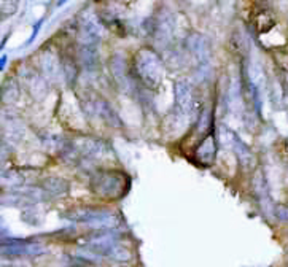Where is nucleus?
Masks as SVG:
<instances>
[{"mask_svg": "<svg viewBox=\"0 0 288 267\" xmlns=\"http://www.w3.org/2000/svg\"><path fill=\"white\" fill-rule=\"evenodd\" d=\"M175 93V107L182 113H188L193 107V88L188 80H179L174 86Z\"/></svg>", "mask_w": 288, "mask_h": 267, "instance_id": "obj_7", "label": "nucleus"}, {"mask_svg": "<svg viewBox=\"0 0 288 267\" xmlns=\"http://www.w3.org/2000/svg\"><path fill=\"white\" fill-rule=\"evenodd\" d=\"M275 26V18L271 12H261L258 16H256V20H255V27H256V31L259 34H266L272 29V27Z\"/></svg>", "mask_w": 288, "mask_h": 267, "instance_id": "obj_16", "label": "nucleus"}, {"mask_svg": "<svg viewBox=\"0 0 288 267\" xmlns=\"http://www.w3.org/2000/svg\"><path fill=\"white\" fill-rule=\"evenodd\" d=\"M80 62L86 70L92 72L97 66V48L96 45H80Z\"/></svg>", "mask_w": 288, "mask_h": 267, "instance_id": "obj_13", "label": "nucleus"}, {"mask_svg": "<svg viewBox=\"0 0 288 267\" xmlns=\"http://www.w3.org/2000/svg\"><path fill=\"white\" fill-rule=\"evenodd\" d=\"M62 73H64V77H66L69 85L75 83V80L78 77V67H77L75 61L70 59V58H64L62 59Z\"/></svg>", "mask_w": 288, "mask_h": 267, "instance_id": "obj_17", "label": "nucleus"}, {"mask_svg": "<svg viewBox=\"0 0 288 267\" xmlns=\"http://www.w3.org/2000/svg\"><path fill=\"white\" fill-rule=\"evenodd\" d=\"M42 69H43V73L46 78L50 80H56L58 77V70H59V62H58V58L54 56L53 53L46 51L42 54Z\"/></svg>", "mask_w": 288, "mask_h": 267, "instance_id": "obj_15", "label": "nucleus"}, {"mask_svg": "<svg viewBox=\"0 0 288 267\" xmlns=\"http://www.w3.org/2000/svg\"><path fill=\"white\" fill-rule=\"evenodd\" d=\"M2 181L7 183L10 186H21L24 183V178L20 172H15V170H7L2 173Z\"/></svg>", "mask_w": 288, "mask_h": 267, "instance_id": "obj_19", "label": "nucleus"}, {"mask_svg": "<svg viewBox=\"0 0 288 267\" xmlns=\"http://www.w3.org/2000/svg\"><path fill=\"white\" fill-rule=\"evenodd\" d=\"M129 188V178L123 172H96L91 178V189L102 199H119Z\"/></svg>", "mask_w": 288, "mask_h": 267, "instance_id": "obj_2", "label": "nucleus"}, {"mask_svg": "<svg viewBox=\"0 0 288 267\" xmlns=\"http://www.w3.org/2000/svg\"><path fill=\"white\" fill-rule=\"evenodd\" d=\"M21 78L27 85V88H29L31 94L35 96L37 99H42L48 94V86H46L45 77H42L40 73H37L35 70H31V69L23 70Z\"/></svg>", "mask_w": 288, "mask_h": 267, "instance_id": "obj_8", "label": "nucleus"}, {"mask_svg": "<svg viewBox=\"0 0 288 267\" xmlns=\"http://www.w3.org/2000/svg\"><path fill=\"white\" fill-rule=\"evenodd\" d=\"M153 32L156 37V42L161 43L163 47H166L171 42L172 34H174V20L169 13H163L158 20L155 21Z\"/></svg>", "mask_w": 288, "mask_h": 267, "instance_id": "obj_9", "label": "nucleus"}, {"mask_svg": "<svg viewBox=\"0 0 288 267\" xmlns=\"http://www.w3.org/2000/svg\"><path fill=\"white\" fill-rule=\"evenodd\" d=\"M274 211H275V216L280 219V221H288V205L278 204Z\"/></svg>", "mask_w": 288, "mask_h": 267, "instance_id": "obj_22", "label": "nucleus"}, {"mask_svg": "<svg viewBox=\"0 0 288 267\" xmlns=\"http://www.w3.org/2000/svg\"><path fill=\"white\" fill-rule=\"evenodd\" d=\"M92 110H94V113L99 115L107 124L113 126V127H121V126H123L121 119H119V116L116 115V112L110 107V104L105 102V100L97 99L96 102L92 104Z\"/></svg>", "mask_w": 288, "mask_h": 267, "instance_id": "obj_12", "label": "nucleus"}, {"mask_svg": "<svg viewBox=\"0 0 288 267\" xmlns=\"http://www.w3.org/2000/svg\"><path fill=\"white\" fill-rule=\"evenodd\" d=\"M4 100L5 102H15V100L20 97V85L15 83L13 80H8L5 81V86H4Z\"/></svg>", "mask_w": 288, "mask_h": 267, "instance_id": "obj_18", "label": "nucleus"}, {"mask_svg": "<svg viewBox=\"0 0 288 267\" xmlns=\"http://www.w3.org/2000/svg\"><path fill=\"white\" fill-rule=\"evenodd\" d=\"M221 142L226 146H229L231 150L236 153V156L239 158V162L244 165V167H248L253 162V156L250 153L248 146L240 140V137L233 132L231 129H228L226 126L221 127Z\"/></svg>", "mask_w": 288, "mask_h": 267, "instance_id": "obj_4", "label": "nucleus"}, {"mask_svg": "<svg viewBox=\"0 0 288 267\" xmlns=\"http://www.w3.org/2000/svg\"><path fill=\"white\" fill-rule=\"evenodd\" d=\"M104 34L100 18L92 12L86 10L81 13L80 27H78V43L80 45H97Z\"/></svg>", "mask_w": 288, "mask_h": 267, "instance_id": "obj_3", "label": "nucleus"}, {"mask_svg": "<svg viewBox=\"0 0 288 267\" xmlns=\"http://www.w3.org/2000/svg\"><path fill=\"white\" fill-rule=\"evenodd\" d=\"M274 61L285 73H288V53L286 51H283V50L274 51Z\"/></svg>", "mask_w": 288, "mask_h": 267, "instance_id": "obj_21", "label": "nucleus"}, {"mask_svg": "<svg viewBox=\"0 0 288 267\" xmlns=\"http://www.w3.org/2000/svg\"><path fill=\"white\" fill-rule=\"evenodd\" d=\"M115 2L121 4V5H129V4H132V2H137V0H115Z\"/></svg>", "mask_w": 288, "mask_h": 267, "instance_id": "obj_23", "label": "nucleus"}, {"mask_svg": "<svg viewBox=\"0 0 288 267\" xmlns=\"http://www.w3.org/2000/svg\"><path fill=\"white\" fill-rule=\"evenodd\" d=\"M77 150L80 153H83L88 158H102L105 153H107V145L100 140H94V139H81L80 143L77 145Z\"/></svg>", "mask_w": 288, "mask_h": 267, "instance_id": "obj_11", "label": "nucleus"}, {"mask_svg": "<svg viewBox=\"0 0 288 267\" xmlns=\"http://www.w3.org/2000/svg\"><path fill=\"white\" fill-rule=\"evenodd\" d=\"M132 69L135 77L140 80L143 86H147L148 89L160 88L164 69L160 56L152 48H142L135 53L132 61Z\"/></svg>", "mask_w": 288, "mask_h": 267, "instance_id": "obj_1", "label": "nucleus"}, {"mask_svg": "<svg viewBox=\"0 0 288 267\" xmlns=\"http://www.w3.org/2000/svg\"><path fill=\"white\" fill-rule=\"evenodd\" d=\"M187 43H188V48L193 54V58L198 62V67L201 69V72L206 73L207 72L206 69L209 67V58H210L207 39L201 34H191L188 37Z\"/></svg>", "mask_w": 288, "mask_h": 267, "instance_id": "obj_5", "label": "nucleus"}, {"mask_svg": "<svg viewBox=\"0 0 288 267\" xmlns=\"http://www.w3.org/2000/svg\"><path fill=\"white\" fill-rule=\"evenodd\" d=\"M42 186L46 192H50V194H53V196H62L69 191V183L66 180L59 178V177L45 178Z\"/></svg>", "mask_w": 288, "mask_h": 267, "instance_id": "obj_14", "label": "nucleus"}, {"mask_svg": "<svg viewBox=\"0 0 288 267\" xmlns=\"http://www.w3.org/2000/svg\"><path fill=\"white\" fill-rule=\"evenodd\" d=\"M215 156H217V142L213 139V135H207L198 146L196 159L204 165H210L215 161Z\"/></svg>", "mask_w": 288, "mask_h": 267, "instance_id": "obj_10", "label": "nucleus"}, {"mask_svg": "<svg viewBox=\"0 0 288 267\" xmlns=\"http://www.w3.org/2000/svg\"><path fill=\"white\" fill-rule=\"evenodd\" d=\"M110 69H111L113 78L116 80V83L119 85V88L124 89V91H127L129 88L132 86V83H131V72H129L126 58L123 56V54H115V56L111 58V61H110Z\"/></svg>", "mask_w": 288, "mask_h": 267, "instance_id": "obj_6", "label": "nucleus"}, {"mask_svg": "<svg viewBox=\"0 0 288 267\" xmlns=\"http://www.w3.org/2000/svg\"><path fill=\"white\" fill-rule=\"evenodd\" d=\"M66 2H67V0H58V7L62 5V4H66Z\"/></svg>", "mask_w": 288, "mask_h": 267, "instance_id": "obj_24", "label": "nucleus"}, {"mask_svg": "<svg viewBox=\"0 0 288 267\" xmlns=\"http://www.w3.org/2000/svg\"><path fill=\"white\" fill-rule=\"evenodd\" d=\"M0 12H2V18L5 16H10L13 15L16 10H18V4H20V0H0Z\"/></svg>", "mask_w": 288, "mask_h": 267, "instance_id": "obj_20", "label": "nucleus"}]
</instances>
